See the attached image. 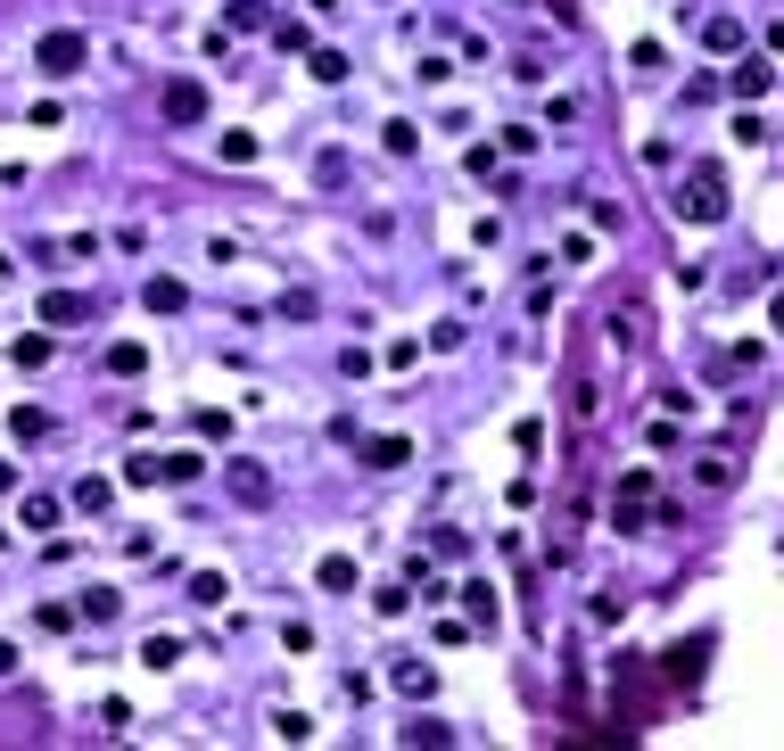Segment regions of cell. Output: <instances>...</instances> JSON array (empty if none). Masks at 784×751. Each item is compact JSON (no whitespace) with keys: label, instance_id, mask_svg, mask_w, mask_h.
Masks as SVG:
<instances>
[{"label":"cell","instance_id":"6da1fadb","mask_svg":"<svg viewBox=\"0 0 784 751\" xmlns=\"http://www.w3.org/2000/svg\"><path fill=\"white\" fill-rule=\"evenodd\" d=\"M677 215H686V224H727V174L693 166L686 182H677Z\"/></svg>","mask_w":784,"mask_h":751},{"label":"cell","instance_id":"7a4b0ae2","mask_svg":"<svg viewBox=\"0 0 784 751\" xmlns=\"http://www.w3.org/2000/svg\"><path fill=\"white\" fill-rule=\"evenodd\" d=\"M653 496H661L653 470H628V479L611 488V528H628V537H635V528H653Z\"/></svg>","mask_w":784,"mask_h":751},{"label":"cell","instance_id":"3957f363","mask_svg":"<svg viewBox=\"0 0 784 751\" xmlns=\"http://www.w3.org/2000/svg\"><path fill=\"white\" fill-rule=\"evenodd\" d=\"M83 58H92V50H83V34H67V25L34 41V67H41V75H75Z\"/></svg>","mask_w":784,"mask_h":751},{"label":"cell","instance_id":"277c9868","mask_svg":"<svg viewBox=\"0 0 784 751\" xmlns=\"http://www.w3.org/2000/svg\"><path fill=\"white\" fill-rule=\"evenodd\" d=\"M157 108H166V124H199V116H206V83L174 75L166 92H157Z\"/></svg>","mask_w":784,"mask_h":751},{"label":"cell","instance_id":"5b68a950","mask_svg":"<svg viewBox=\"0 0 784 751\" xmlns=\"http://www.w3.org/2000/svg\"><path fill=\"white\" fill-rule=\"evenodd\" d=\"M389 686H396V694H413V702H430L438 694V669H430V660H396Z\"/></svg>","mask_w":784,"mask_h":751},{"label":"cell","instance_id":"8992f818","mask_svg":"<svg viewBox=\"0 0 784 751\" xmlns=\"http://www.w3.org/2000/svg\"><path fill=\"white\" fill-rule=\"evenodd\" d=\"M92 314V298H75V289H50V298H41V322H50V331H67V322H83Z\"/></svg>","mask_w":784,"mask_h":751},{"label":"cell","instance_id":"52a82bcc","mask_svg":"<svg viewBox=\"0 0 784 751\" xmlns=\"http://www.w3.org/2000/svg\"><path fill=\"white\" fill-rule=\"evenodd\" d=\"M702 660H710V636H686L669 660H661V669H677V686H693V677H702Z\"/></svg>","mask_w":784,"mask_h":751},{"label":"cell","instance_id":"ba28073f","mask_svg":"<svg viewBox=\"0 0 784 751\" xmlns=\"http://www.w3.org/2000/svg\"><path fill=\"white\" fill-rule=\"evenodd\" d=\"M231 496H240V504H264V496H273V479H264L257 463H231Z\"/></svg>","mask_w":784,"mask_h":751},{"label":"cell","instance_id":"9c48e42d","mask_svg":"<svg viewBox=\"0 0 784 751\" xmlns=\"http://www.w3.org/2000/svg\"><path fill=\"white\" fill-rule=\"evenodd\" d=\"M182 306H190V289L174 282V273H157L150 282V314H182Z\"/></svg>","mask_w":784,"mask_h":751},{"label":"cell","instance_id":"30bf717a","mask_svg":"<svg viewBox=\"0 0 784 751\" xmlns=\"http://www.w3.org/2000/svg\"><path fill=\"white\" fill-rule=\"evenodd\" d=\"M768 83H776V67H768V58H744V67H735V92H744V99H760Z\"/></svg>","mask_w":784,"mask_h":751},{"label":"cell","instance_id":"8fae6325","mask_svg":"<svg viewBox=\"0 0 784 751\" xmlns=\"http://www.w3.org/2000/svg\"><path fill=\"white\" fill-rule=\"evenodd\" d=\"M463 611H471V628H496V586L471 579V586H463Z\"/></svg>","mask_w":784,"mask_h":751},{"label":"cell","instance_id":"7c38bea8","mask_svg":"<svg viewBox=\"0 0 784 751\" xmlns=\"http://www.w3.org/2000/svg\"><path fill=\"white\" fill-rule=\"evenodd\" d=\"M364 463H372V470H396V463H413V446H405V438H372V446H364Z\"/></svg>","mask_w":784,"mask_h":751},{"label":"cell","instance_id":"4fadbf2b","mask_svg":"<svg viewBox=\"0 0 784 751\" xmlns=\"http://www.w3.org/2000/svg\"><path fill=\"white\" fill-rule=\"evenodd\" d=\"M215 150H224V166H257V132H224Z\"/></svg>","mask_w":784,"mask_h":751},{"label":"cell","instance_id":"5bb4252c","mask_svg":"<svg viewBox=\"0 0 784 751\" xmlns=\"http://www.w3.org/2000/svg\"><path fill=\"white\" fill-rule=\"evenodd\" d=\"M702 41H710V50H744V25H735V17H710Z\"/></svg>","mask_w":784,"mask_h":751},{"label":"cell","instance_id":"9a60e30c","mask_svg":"<svg viewBox=\"0 0 784 751\" xmlns=\"http://www.w3.org/2000/svg\"><path fill=\"white\" fill-rule=\"evenodd\" d=\"M9 356H17V363H25V372H41V363H50V338H41V331H25V338H17V347H9Z\"/></svg>","mask_w":784,"mask_h":751},{"label":"cell","instance_id":"2e32d148","mask_svg":"<svg viewBox=\"0 0 784 751\" xmlns=\"http://www.w3.org/2000/svg\"><path fill=\"white\" fill-rule=\"evenodd\" d=\"M9 430H17V438H50V414H41V405H17V414H9Z\"/></svg>","mask_w":784,"mask_h":751},{"label":"cell","instance_id":"e0dca14e","mask_svg":"<svg viewBox=\"0 0 784 751\" xmlns=\"http://www.w3.org/2000/svg\"><path fill=\"white\" fill-rule=\"evenodd\" d=\"M199 470H206L199 454H157V479H199Z\"/></svg>","mask_w":784,"mask_h":751},{"label":"cell","instance_id":"ac0fdd59","mask_svg":"<svg viewBox=\"0 0 784 751\" xmlns=\"http://www.w3.org/2000/svg\"><path fill=\"white\" fill-rule=\"evenodd\" d=\"M322 586H331V595H347V586H355V562H347V553H331V562H322Z\"/></svg>","mask_w":784,"mask_h":751},{"label":"cell","instance_id":"d6986e66","mask_svg":"<svg viewBox=\"0 0 784 751\" xmlns=\"http://www.w3.org/2000/svg\"><path fill=\"white\" fill-rule=\"evenodd\" d=\"M141 660H150V669H174V660H182V644H174V636H150V644H141Z\"/></svg>","mask_w":784,"mask_h":751},{"label":"cell","instance_id":"ffe728a7","mask_svg":"<svg viewBox=\"0 0 784 751\" xmlns=\"http://www.w3.org/2000/svg\"><path fill=\"white\" fill-rule=\"evenodd\" d=\"M108 372H116V380L141 372V347H132V338H116V347H108Z\"/></svg>","mask_w":784,"mask_h":751},{"label":"cell","instance_id":"44dd1931","mask_svg":"<svg viewBox=\"0 0 784 751\" xmlns=\"http://www.w3.org/2000/svg\"><path fill=\"white\" fill-rule=\"evenodd\" d=\"M9 488H17V463H0V496H9Z\"/></svg>","mask_w":784,"mask_h":751}]
</instances>
